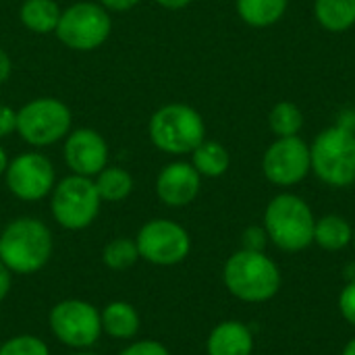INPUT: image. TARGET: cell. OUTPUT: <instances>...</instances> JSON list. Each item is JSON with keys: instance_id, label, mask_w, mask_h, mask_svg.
Wrapping results in <instances>:
<instances>
[{"instance_id": "obj_27", "label": "cell", "mask_w": 355, "mask_h": 355, "mask_svg": "<svg viewBox=\"0 0 355 355\" xmlns=\"http://www.w3.org/2000/svg\"><path fill=\"white\" fill-rule=\"evenodd\" d=\"M243 245L250 252H262L266 245V231L260 227H250L243 233Z\"/></svg>"}, {"instance_id": "obj_30", "label": "cell", "mask_w": 355, "mask_h": 355, "mask_svg": "<svg viewBox=\"0 0 355 355\" xmlns=\"http://www.w3.org/2000/svg\"><path fill=\"white\" fill-rule=\"evenodd\" d=\"M141 0H100V4L106 8V10H112V12H125V10H131L139 4Z\"/></svg>"}, {"instance_id": "obj_23", "label": "cell", "mask_w": 355, "mask_h": 355, "mask_svg": "<svg viewBox=\"0 0 355 355\" xmlns=\"http://www.w3.org/2000/svg\"><path fill=\"white\" fill-rule=\"evenodd\" d=\"M102 260L112 270H127V268H131L139 260V252H137L135 239L116 237V239L108 241L104 252H102Z\"/></svg>"}, {"instance_id": "obj_34", "label": "cell", "mask_w": 355, "mask_h": 355, "mask_svg": "<svg viewBox=\"0 0 355 355\" xmlns=\"http://www.w3.org/2000/svg\"><path fill=\"white\" fill-rule=\"evenodd\" d=\"M6 166H8V156H6V152H4V148L0 146V177L6 173Z\"/></svg>"}, {"instance_id": "obj_19", "label": "cell", "mask_w": 355, "mask_h": 355, "mask_svg": "<svg viewBox=\"0 0 355 355\" xmlns=\"http://www.w3.org/2000/svg\"><path fill=\"white\" fill-rule=\"evenodd\" d=\"M287 4L289 0H237V12L252 27H268L285 15Z\"/></svg>"}, {"instance_id": "obj_20", "label": "cell", "mask_w": 355, "mask_h": 355, "mask_svg": "<svg viewBox=\"0 0 355 355\" xmlns=\"http://www.w3.org/2000/svg\"><path fill=\"white\" fill-rule=\"evenodd\" d=\"M318 23L329 31H345L355 23V0H316Z\"/></svg>"}, {"instance_id": "obj_26", "label": "cell", "mask_w": 355, "mask_h": 355, "mask_svg": "<svg viewBox=\"0 0 355 355\" xmlns=\"http://www.w3.org/2000/svg\"><path fill=\"white\" fill-rule=\"evenodd\" d=\"M119 355H171L168 349L152 339H144V341H135L131 345H127Z\"/></svg>"}, {"instance_id": "obj_33", "label": "cell", "mask_w": 355, "mask_h": 355, "mask_svg": "<svg viewBox=\"0 0 355 355\" xmlns=\"http://www.w3.org/2000/svg\"><path fill=\"white\" fill-rule=\"evenodd\" d=\"M162 8H168V10H179V8H185L191 0H156Z\"/></svg>"}, {"instance_id": "obj_29", "label": "cell", "mask_w": 355, "mask_h": 355, "mask_svg": "<svg viewBox=\"0 0 355 355\" xmlns=\"http://www.w3.org/2000/svg\"><path fill=\"white\" fill-rule=\"evenodd\" d=\"M339 306H341L343 316L355 327V283L347 285V287L343 289L341 300H339Z\"/></svg>"}, {"instance_id": "obj_21", "label": "cell", "mask_w": 355, "mask_h": 355, "mask_svg": "<svg viewBox=\"0 0 355 355\" xmlns=\"http://www.w3.org/2000/svg\"><path fill=\"white\" fill-rule=\"evenodd\" d=\"M193 168L204 177H220L229 168V152L218 141H202L191 152Z\"/></svg>"}, {"instance_id": "obj_4", "label": "cell", "mask_w": 355, "mask_h": 355, "mask_svg": "<svg viewBox=\"0 0 355 355\" xmlns=\"http://www.w3.org/2000/svg\"><path fill=\"white\" fill-rule=\"evenodd\" d=\"M71 108L58 98H35L17 110V133L33 148H46L71 133Z\"/></svg>"}, {"instance_id": "obj_11", "label": "cell", "mask_w": 355, "mask_h": 355, "mask_svg": "<svg viewBox=\"0 0 355 355\" xmlns=\"http://www.w3.org/2000/svg\"><path fill=\"white\" fill-rule=\"evenodd\" d=\"M8 191L21 202H40L48 198L56 185V173L48 156L40 152H25L8 160L6 173Z\"/></svg>"}, {"instance_id": "obj_13", "label": "cell", "mask_w": 355, "mask_h": 355, "mask_svg": "<svg viewBox=\"0 0 355 355\" xmlns=\"http://www.w3.org/2000/svg\"><path fill=\"white\" fill-rule=\"evenodd\" d=\"M62 156L73 175L94 179L108 166V144L96 129L81 127L64 137Z\"/></svg>"}, {"instance_id": "obj_18", "label": "cell", "mask_w": 355, "mask_h": 355, "mask_svg": "<svg viewBox=\"0 0 355 355\" xmlns=\"http://www.w3.org/2000/svg\"><path fill=\"white\" fill-rule=\"evenodd\" d=\"M102 202H123L133 191V177L123 166H106L94 177Z\"/></svg>"}, {"instance_id": "obj_5", "label": "cell", "mask_w": 355, "mask_h": 355, "mask_svg": "<svg viewBox=\"0 0 355 355\" xmlns=\"http://www.w3.org/2000/svg\"><path fill=\"white\" fill-rule=\"evenodd\" d=\"M100 196L94 179L81 175H69L60 179L50 198L54 220L67 231L87 229L100 214Z\"/></svg>"}, {"instance_id": "obj_14", "label": "cell", "mask_w": 355, "mask_h": 355, "mask_svg": "<svg viewBox=\"0 0 355 355\" xmlns=\"http://www.w3.org/2000/svg\"><path fill=\"white\" fill-rule=\"evenodd\" d=\"M200 173L189 162L166 164L156 179V193L162 204L181 208L191 204L200 193Z\"/></svg>"}, {"instance_id": "obj_3", "label": "cell", "mask_w": 355, "mask_h": 355, "mask_svg": "<svg viewBox=\"0 0 355 355\" xmlns=\"http://www.w3.org/2000/svg\"><path fill=\"white\" fill-rule=\"evenodd\" d=\"M225 285L243 302H264L279 291L281 275L262 252L241 250L225 264Z\"/></svg>"}, {"instance_id": "obj_16", "label": "cell", "mask_w": 355, "mask_h": 355, "mask_svg": "<svg viewBox=\"0 0 355 355\" xmlns=\"http://www.w3.org/2000/svg\"><path fill=\"white\" fill-rule=\"evenodd\" d=\"M100 320L102 333L119 341L133 339L139 331V314L129 302H110L100 312Z\"/></svg>"}, {"instance_id": "obj_15", "label": "cell", "mask_w": 355, "mask_h": 355, "mask_svg": "<svg viewBox=\"0 0 355 355\" xmlns=\"http://www.w3.org/2000/svg\"><path fill=\"white\" fill-rule=\"evenodd\" d=\"M252 347L250 329L235 320L218 324L208 337V355H250Z\"/></svg>"}, {"instance_id": "obj_17", "label": "cell", "mask_w": 355, "mask_h": 355, "mask_svg": "<svg viewBox=\"0 0 355 355\" xmlns=\"http://www.w3.org/2000/svg\"><path fill=\"white\" fill-rule=\"evenodd\" d=\"M60 12L62 10L54 0H23L19 8V19L25 29L44 35L56 31Z\"/></svg>"}, {"instance_id": "obj_7", "label": "cell", "mask_w": 355, "mask_h": 355, "mask_svg": "<svg viewBox=\"0 0 355 355\" xmlns=\"http://www.w3.org/2000/svg\"><path fill=\"white\" fill-rule=\"evenodd\" d=\"M110 31V12L100 2H75L60 12L54 33L67 48L92 52L108 40Z\"/></svg>"}, {"instance_id": "obj_36", "label": "cell", "mask_w": 355, "mask_h": 355, "mask_svg": "<svg viewBox=\"0 0 355 355\" xmlns=\"http://www.w3.org/2000/svg\"><path fill=\"white\" fill-rule=\"evenodd\" d=\"M73 355H98V354H87V352H81V354H73Z\"/></svg>"}, {"instance_id": "obj_28", "label": "cell", "mask_w": 355, "mask_h": 355, "mask_svg": "<svg viewBox=\"0 0 355 355\" xmlns=\"http://www.w3.org/2000/svg\"><path fill=\"white\" fill-rule=\"evenodd\" d=\"M17 131V110L6 104H0V139Z\"/></svg>"}, {"instance_id": "obj_35", "label": "cell", "mask_w": 355, "mask_h": 355, "mask_svg": "<svg viewBox=\"0 0 355 355\" xmlns=\"http://www.w3.org/2000/svg\"><path fill=\"white\" fill-rule=\"evenodd\" d=\"M343 355H355V339H352V341L347 343V347H345Z\"/></svg>"}, {"instance_id": "obj_1", "label": "cell", "mask_w": 355, "mask_h": 355, "mask_svg": "<svg viewBox=\"0 0 355 355\" xmlns=\"http://www.w3.org/2000/svg\"><path fill=\"white\" fill-rule=\"evenodd\" d=\"M52 233L40 218H15L0 233V260L15 275L42 270L52 256Z\"/></svg>"}, {"instance_id": "obj_22", "label": "cell", "mask_w": 355, "mask_h": 355, "mask_svg": "<svg viewBox=\"0 0 355 355\" xmlns=\"http://www.w3.org/2000/svg\"><path fill=\"white\" fill-rule=\"evenodd\" d=\"M352 227L341 216H324L314 225V241L324 250H341L352 241Z\"/></svg>"}, {"instance_id": "obj_9", "label": "cell", "mask_w": 355, "mask_h": 355, "mask_svg": "<svg viewBox=\"0 0 355 355\" xmlns=\"http://www.w3.org/2000/svg\"><path fill=\"white\" fill-rule=\"evenodd\" d=\"M52 335L67 347L87 349L102 335L100 312L83 300H62L50 310Z\"/></svg>"}, {"instance_id": "obj_37", "label": "cell", "mask_w": 355, "mask_h": 355, "mask_svg": "<svg viewBox=\"0 0 355 355\" xmlns=\"http://www.w3.org/2000/svg\"><path fill=\"white\" fill-rule=\"evenodd\" d=\"M354 245H355V233H354Z\"/></svg>"}, {"instance_id": "obj_31", "label": "cell", "mask_w": 355, "mask_h": 355, "mask_svg": "<svg viewBox=\"0 0 355 355\" xmlns=\"http://www.w3.org/2000/svg\"><path fill=\"white\" fill-rule=\"evenodd\" d=\"M10 287H12V272L0 260V302L6 300V295L10 293Z\"/></svg>"}, {"instance_id": "obj_25", "label": "cell", "mask_w": 355, "mask_h": 355, "mask_svg": "<svg viewBox=\"0 0 355 355\" xmlns=\"http://www.w3.org/2000/svg\"><path fill=\"white\" fill-rule=\"evenodd\" d=\"M0 355H50V349L40 337L17 335L0 345Z\"/></svg>"}, {"instance_id": "obj_24", "label": "cell", "mask_w": 355, "mask_h": 355, "mask_svg": "<svg viewBox=\"0 0 355 355\" xmlns=\"http://www.w3.org/2000/svg\"><path fill=\"white\" fill-rule=\"evenodd\" d=\"M270 129L279 135V137H291L297 135L302 125H304V114L302 110L291 104V102H279L272 110H270Z\"/></svg>"}, {"instance_id": "obj_32", "label": "cell", "mask_w": 355, "mask_h": 355, "mask_svg": "<svg viewBox=\"0 0 355 355\" xmlns=\"http://www.w3.org/2000/svg\"><path fill=\"white\" fill-rule=\"evenodd\" d=\"M10 71H12V62H10V56L0 48V85L10 77Z\"/></svg>"}, {"instance_id": "obj_12", "label": "cell", "mask_w": 355, "mask_h": 355, "mask_svg": "<svg viewBox=\"0 0 355 355\" xmlns=\"http://www.w3.org/2000/svg\"><path fill=\"white\" fill-rule=\"evenodd\" d=\"M262 166L266 179L272 181L275 185H283V187L295 185L312 168L310 148L297 135L279 137V141H275L266 150Z\"/></svg>"}, {"instance_id": "obj_8", "label": "cell", "mask_w": 355, "mask_h": 355, "mask_svg": "<svg viewBox=\"0 0 355 355\" xmlns=\"http://www.w3.org/2000/svg\"><path fill=\"white\" fill-rule=\"evenodd\" d=\"M314 173L333 187L355 183V135L343 127L324 129L310 148Z\"/></svg>"}, {"instance_id": "obj_2", "label": "cell", "mask_w": 355, "mask_h": 355, "mask_svg": "<svg viewBox=\"0 0 355 355\" xmlns=\"http://www.w3.org/2000/svg\"><path fill=\"white\" fill-rule=\"evenodd\" d=\"M150 141L166 154H191L206 135V125L200 112L187 104H164L148 123Z\"/></svg>"}, {"instance_id": "obj_10", "label": "cell", "mask_w": 355, "mask_h": 355, "mask_svg": "<svg viewBox=\"0 0 355 355\" xmlns=\"http://www.w3.org/2000/svg\"><path fill=\"white\" fill-rule=\"evenodd\" d=\"M135 243H137L139 258L156 266L179 264L187 258L191 250V239L187 231L175 220H166V218L148 220L139 229Z\"/></svg>"}, {"instance_id": "obj_6", "label": "cell", "mask_w": 355, "mask_h": 355, "mask_svg": "<svg viewBox=\"0 0 355 355\" xmlns=\"http://www.w3.org/2000/svg\"><path fill=\"white\" fill-rule=\"evenodd\" d=\"M266 233L287 252H300L314 241V216L304 200L291 193L275 198L266 208Z\"/></svg>"}]
</instances>
